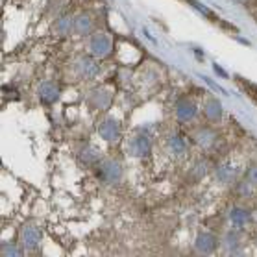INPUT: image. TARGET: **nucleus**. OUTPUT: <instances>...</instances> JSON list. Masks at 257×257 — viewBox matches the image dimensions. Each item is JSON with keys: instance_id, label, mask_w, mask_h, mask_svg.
I'll return each mask as SVG.
<instances>
[{"instance_id": "nucleus-16", "label": "nucleus", "mask_w": 257, "mask_h": 257, "mask_svg": "<svg viewBox=\"0 0 257 257\" xmlns=\"http://www.w3.org/2000/svg\"><path fill=\"white\" fill-rule=\"evenodd\" d=\"M229 218H231V222L237 226V228H242L248 220H250V213L242 207H233L231 213H229Z\"/></svg>"}, {"instance_id": "nucleus-8", "label": "nucleus", "mask_w": 257, "mask_h": 257, "mask_svg": "<svg viewBox=\"0 0 257 257\" xmlns=\"http://www.w3.org/2000/svg\"><path fill=\"white\" fill-rule=\"evenodd\" d=\"M130 148H132V154L137 156V158H146L150 154V148H152V143H150V137L146 135H135L134 139L130 141Z\"/></svg>"}, {"instance_id": "nucleus-10", "label": "nucleus", "mask_w": 257, "mask_h": 257, "mask_svg": "<svg viewBox=\"0 0 257 257\" xmlns=\"http://www.w3.org/2000/svg\"><path fill=\"white\" fill-rule=\"evenodd\" d=\"M193 141L202 148H211L216 143V134L215 130L211 128H196L193 134Z\"/></svg>"}, {"instance_id": "nucleus-20", "label": "nucleus", "mask_w": 257, "mask_h": 257, "mask_svg": "<svg viewBox=\"0 0 257 257\" xmlns=\"http://www.w3.org/2000/svg\"><path fill=\"white\" fill-rule=\"evenodd\" d=\"M2 255H6V257H17V255H23V250H21L19 246L4 244V246H2Z\"/></svg>"}, {"instance_id": "nucleus-21", "label": "nucleus", "mask_w": 257, "mask_h": 257, "mask_svg": "<svg viewBox=\"0 0 257 257\" xmlns=\"http://www.w3.org/2000/svg\"><path fill=\"white\" fill-rule=\"evenodd\" d=\"M205 172H207V165L204 161H198L196 165H193V176L194 180H200V178H204Z\"/></svg>"}, {"instance_id": "nucleus-14", "label": "nucleus", "mask_w": 257, "mask_h": 257, "mask_svg": "<svg viewBox=\"0 0 257 257\" xmlns=\"http://www.w3.org/2000/svg\"><path fill=\"white\" fill-rule=\"evenodd\" d=\"M205 117L209 118L211 122H216L222 118V105L216 98H209L205 104Z\"/></svg>"}, {"instance_id": "nucleus-18", "label": "nucleus", "mask_w": 257, "mask_h": 257, "mask_svg": "<svg viewBox=\"0 0 257 257\" xmlns=\"http://www.w3.org/2000/svg\"><path fill=\"white\" fill-rule=\"evenodd\" d=\"M239 242H240V239H239V231H228V233L224 235V246L228 248L229 251H235V248H239Z\"/></svg>"}, {"instance_id": "nucleus-1", "label": "nucleus", "mask_w": 257, "mask_h": 257, "mask_svg": "<svg viewBox=\"0 0 257 257\" xmlns=\"http://www.w3.org/2000/svg\"><path fill=\"white\" fill-rule=\"evenodd\" d=\"M100 178L105 181V183H111V185H117L118 181L122 180V165L117 159H105L100 163Z\"/></svg>"}, {"instance_id": "nucleus-17", "label": "nucleus", "mask_w": 257, "mask_h": 257, "mask_svg": "<svg viewBox=\"0 0 257 257\" xmlns=\"http://www.w3.org/2000/svg\"><path fill=\"white\" fill-rule=\"evenodd\" d=\"M56 32L61 35H69L70 32H74V19L69 15H63L56 21Z\"/></svg>"}, {"instance_id": "nucleus-12", "label": "nucleus", "mask_w": 257, "mask_h": 257, "mask_svg": "<svg viewBox=\"0 0 257 257\" xmlns=\"http://www.w3.org/2000/svg\"><path fill=\"white\" fill-rule=\"evenodd\" d=\"M39 96H41V100L43 102H47V104H50V102H54V100H58V96H59L58 83L50 82V80L43 82L41 85H39Z\"/></svg>"}, {"instance_id": "nucleus-3", "label": "nucleus", "mask_w": 257, "mask_h": 257, "mask_svg": "<svg viewBox=\"0 0 257 257\" xmlns=\"http://www.w3.org/2000/svg\"><path fill=\"white\" fill-rule=\"evenodd\" d=\"M198 113V107L191 98H180L176 102V118L180 122H191Z\"/></svg>"}, {"instance_id": "nucleus-9", "label": "nucleus", "mask_w": 257, "mask_h": 257, "mask_svg": "<svg viewBox=\"0 0 257 257\" xmlns=\"http://www.w3.org/2000/svg\"><path fill=\"white\" fill-rule=\"evenodd\" d=\"M167 150H169L172 158H183L187 154L189 146L181 135H170L169 139H167Z\"/></svg>"}, {"instance_id": "nucleus-6", "label": "nucleus", "mask_w": 257, "mask_h": 257, "mask_svg": "<svg viewBox=\"0 0 257 257\" xmlns=\"http://www.w3.org/2000/svg\"><path fill=\"white\" fill-rule=\"evenodd\" d=\"M21 240L26 250H37L41 244V231L35 228L34 224H28V226H24L23 233H21Z\"/></svg>"}, {"instance_id": "nucleus-11", "label": "nucleus", "mask_w": 257, "mask_h": 257, "mask_svg": "<svg viewBox=\"0 0 257 257\" xmlns=\"http://www.w3.org/2000/svg\"><path fill=\"white\" fill-rule=\"evenodd\" d=\"M194 248L202 253H211L216 248V237L209 231H200L196 240H194Z\"/></svg>"}, {"instance_id": "nucleus-5", "label": "nucleus", "mask_w": 257, "mask_h": 257, "mask_svg": "<svg viewBox=\"0 0 257 257\" xmlns=\"http://www.w3.org/2000/svg\"><path fill=\"white\" fill-rule=\"evenodd\" d=\"M111 104V93L109 91H105L104 87H98V89H93L91 93H89V105L94 107V109H107Z\"/></svg>"}, {"instance_id": "nucleus-2", "label": "nucleus", "mask_w": 257, "mask_h": 257, "mask_svg": "<svg viewBox=\"0 0 257 257\" xmlns=\"http://www.w3.org/2000/svg\"><path fill=\"white\" fill-rule=\"evenodd\" d=\"M113 50V43L111 37L107 34H94L89 41V52L94 58H105L109 56Z\"/></svg>"}, {"instance_id": "nucleus-15", "label": "nucleus", "mask_w": 257, "mask_h": 257, "mask_svg": "<svg viewBox=\"0 0 257 257\" xmlns=\"http://www.w3.org/2000/svg\"><path fill=\"white\" fill-rule=\"evenodd\" d=\"M78 158L82 159L85 165H96L100 161V152L94 148V146L87 145V146H83L82 150H80Z\"/></svg>"}, {"instance_id": "nucleus-22", "label": "nucleus", "mask_w": 257, "mask_h": 257, "mask_svg": "<svg viewBox=\"0 0 257 257\" xmlns=\"http://www.w3.org/2000/svg\"><path fill=\"white\" fill-rule=\"evenodd\" d=\"M246 180L253 183V185H257V165H251L250 169L246 170Z\"/></svg>"}, {"instance_id": "nucleus-19", "label": "nucleus", "mask_w": 257, "mask_h": 257, "mask_svg": "<svg viewBox=\"0 0 257 257\" xmlns=\"http://www.w3.org/2000/svg\"><path fill=\"white\" fill-rule=\"evenodd\" d=\"M216 178L220 181H224V183H231V181L235 180V170L231 169V167H218Z\"/></svg>"}, {"instance_id": "nucleus-4", "label": "nucleus", "mask_w": 257, "mask_h": 257, "mask_svg": "<svg viewBox=\"0 0 257 257\" xmlns=\"http://www.w3.org/2000/svg\"><path fill=\"white\" fill-rule=\"evenodd\" d=\"M76 70L82 78H85V80H93V78L98 76L100 67H98V63L94 61V58H91V56H83V58L78 59Z\"/></svg>"}, {"instance_id": "nucleus-13", "label": "nucleus", "mask_w": 257, "mask_h": 257, "mask_svg": "<svg viewBox=\"0 0 257 257\" xmlns=\"http://www.w3.org/2000/svg\"><path fill=\"white\" fill-rule=\"evenodd\" d=\"M93 26H94V21L89 13H82V15H78L74 19V32L80 35H89Z\"/></svg>"}, {"instance_id": "nucleus-7", "label": "nucleus", "mask_w": 257, "mask_h": 257, "mask_svg": "<svg viewBox=\"0 0 257 257\" xmlns=\"http://www.w3.org/2000/svg\"><path fill=\"white\" fill-rule=\"evenodd\" d=\"M98 135L107 143H115V141L120 137V126H118L117 120L113 118H105L102 120L98 126Z\"/></svg>"}]
</instances>
